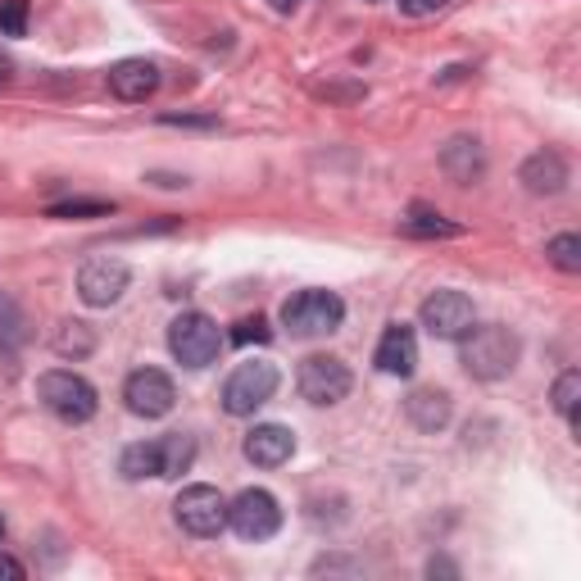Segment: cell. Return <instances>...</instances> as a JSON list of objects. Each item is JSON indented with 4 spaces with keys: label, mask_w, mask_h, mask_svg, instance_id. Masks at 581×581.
Masks as SVG:
<instances>
[{
    "label": "cell",
    "mask_w": 581,
    "mask_h": 581,
    "mask_svg": "<svg viewBox=\"0 0 581 581\" xmlns=\"http://www.w3.org/2000/svg\"><path fill=\"white\" fill-rule=\"evenodd\" d=\"M404 232L422 237V241H450V237H464V227L441 218V214H432V210H422V205H414L409 218H404Z\"/></svg>",
    "instance_id": "ffe728a7"
},
{
    "label": "cell",
    "mask_w": 581,
    "mask_h": 581,
    "mask_svg": "<svg viewBox=\"0 0 581 581\" xmlns=\"http://www.w3.org/2000/svg\"><path fill=\"white\" fill-rule=\"evenodd\" d=\"M277 382H282V377H277V368L268 359H245L223 382V409L232 418H250L277 395Z\"/></svg>",
    "instance_id": "5b68a950"
},
{
    "label": "cell",
    "mask_w": 581,
    "mask_h": 581,
    "mask_svg": "<svg viewBox=\"0 0 581 581\" xmlns=\"http://www.w3.org/2000/svg\"><path fill=\"white\" fill-rule=\"evenodd\" d=\"M0 541H5V518H0Z\"/></svg>",
    "instance_id": "1f68e13d"
},
{
    "label": "cell",
    "mask_w": 581,
    "mask_h": 581,
    "mask_svg": "<svg viewBox=\"0 0 581 581\" xmlns=\"http://www.w3.org/2000/svg\"><path fill=\"white\" fill-rule=\"evenodd\" d=\"M282 323L291 337H332L345 323V300L337 291H300L282 305Z\"/></svg>",
    "instance_id": "277c9868"
},
{
    "label": "cell",
    "mask_w": 581,
    "mask_h": 581,
    "mask_svg": "<svg viewBox=\"0 0 581 581\" xmlns=\"http://www.w3.org/2000/svg\"><path fill=\"white\" fill-rule=\"evenodd\" d=\"M114 214V200H60L50 205L46 218H110Z\"/></svg>",
    "instance_id": "7402d4cb"
},
{
    "label": "cell",
    "mask_w": 581,
    "mask_h": 581,
    "mask_svg": "<svg viewBox=\"0 0 581 581\" xmlns=\"http://www.w3.org/2000/svg\"><path fill=\"white\" fill-rule=\"evenodd\" d=\"M227 527H232L241 541H268V536H277V527H282V504L264 487H250L227 504Z\"/></svg>",
    "instance_id": "52a82bcc"
},
{
    "label": "cell",
    "mask_w": 581,
    "mask_h": 581,
    "mask_svg": "<svg viewBox=\"0 0 581 581\" xmlns=\"http://www.w3.org/2000/svg\"><path fill=\"white\" fill-rule=\"evenodd\" d=\"M50 345H55V355H60V359H73V364H78V359H87L91 350H96V332H91L87 323L73 318V323H60V327H55Z\"/></svg>",
    "instance_id": "d6986e66"
},
{
    "label": "cell",
    "mask_w": 581,
    "mask_h": 581,
    "mask_svg": "<svg viewBox=\"0 0 581 581\" xmlns=\"http://www.w3.org/2000/svg\"><path fill=\"white\" fill-rule=\"evenodd\" d=\"M450 5V0H400V14L409 18H427V14H441Z\"/></svg>",
    "instance_id": "83f0119b"
},
{
    "label": "cell",
    "mask_w": 581,
    "mask_h": 581,
    "mask_svg": "<svg viewBox=\"0 0 581 581\" xmlns=\"http://www.w3.org/2000/svg\"><path fill=\"white\" fill-rule=\"evenodd\" d=\"M232 341H237V345H250V341H255V345H268V341H273V327H268L264 314L241 318V323H237V332H232Z\"/></svg>",
    "instance_id": "4316f807"
},
{
    "label": "cell",
    "mask_w": 581,
    "mask_h": 581,
    "mask_svg": "<svg viewBox=\"0 0 581 581\" xmlns=\"http://www.w3.org/2000/svg\"><path fill=\"white\" fill-rule=\"evenodd\" d=\"M132 282V268L123 264L118 255H96L78 268V295L87 300L91 310H110L123 300V291H128Z\"/></svg>",
    "instance_id": "30bf717a"
},
{
    "label": "cell",
    "mask_w": 581,
    "mask_h": 581,
    "mask_svg": "<svg viewBox=\"0 0 581 581\" xmlns=\"http://www.w3.org/2000/svg\"><path fill=\"white\" fill-rule=\"evenodd\" d=\"M123 400H128V409L137 418H164V414H173V404H178V387H173V377L160 368H137V372H128V382H123Z\"/></svg>",
    "instance_id": "8fae6325"
},
{
    "label": "cell",
    "mask_w": 581,
    "mask_h": 581,
    "mask_svg": "<svg viewBox=\"0 0 581 581\" xmlns=\"http://www.w3.org/2000/svg\"><path fill=\"white\" fill-rule=\"evenodd\" d=\"M418 318H422V327L432 332L437 341H459L468 327L477 323V310H472V300L464 295V291H450V287H441V291H432L418 305Z\"/></svg>",
    "instance_id": "9c48e42d"
},
{
    "label": "cell",
    "mask_w": 581,
    "mask_h": 581,
    "mask_svg": "<svg viewBox=\"0 0 581 581\" xmlns=\"http://www.w3.org/2000/svg\"><path fill=\"white\" fill-rule=\"evenodd\" d=\"M160 64L155 60H141V55H132V60H118L114 68H110V91L123 100V105H146L150 96L160 91Z\"/></svg>",
    "instance_id": "7c38bea8"
},
{
    "label": "cell",
    "mask_w": 581,
    "mask_h": 581,
    "mask_svg": "<svg viewBox=\"0 0 581 581\" xmlns=\"http://www.w3.org/2000/svg\"><path fill=\"white\" fill-rule=\"evenodd\" d=\"M545 260L554 268H564V273H581V237L577 232H564V237H554L545 245Z\"/></svg>",
    "instance_id": "603a6c76"
},
{
    "label": "cell",
    "mask_w": 581,
    "mask_h": 581,
    "mask_svg": "<svg viewBox=\"0 0 581 581\" xmlns=\"http://www.w3.org/2000/svg\"><path fill=\"white\" fill-rule=\"evenodd\" d=\"M404 414H409V422L418 427V432H445V427H450V414H454V404H450L445 391L422 387V391H414L409 400H404Z\"/></svg>",
    "instance_id": "2e32d148"
},
{
    "label": "cell",
    "mask_w": 581,
    "mask_h": 581,
    "mask_svg": "<svg viewBox=\"0 0 581 581\" xmlns=\"http://www.w3.org/2000/svg\"><path fill=\"white\" fill-rule=\"evenodd\" d=\"M518 359H522V341L500 323H487V327L472 323L459 337V364L477 382H504L518 368Z\"/></svg>",
    "instance_id": "6da1fadb"
},
{
    "label": "cell",
    "mask_w": 581,
    "mask_h": 581,
    "mask_svg": "<svg viewBox=\"0 0 581 581\" xmlns=\"http://www.w3.org/2000/svg\"><path fill=\"white\" fill-rule=\"evenodd\" d=\"M554 409H559L568 422H577V400H581V372L577 368H568L564 377H559V382H554Z\"/></svg>",
    "instance_id": "cb8c5ba5"
},
{
    "label": "cell",
    "mask_w": 581,
    "mask_h": 581,
    "mask_svg": "<svg viewBox=\"0 0 581 581\" xmlns=\"http://www.w3.org/2000/svg\"><path fill=\"white\" fill-rule=\"evenodd\" d=\"M160 123H168V128H178V123H182V128H214L218 118H187V114H164Z\"/></svg>",
    "instance_id": "f546056e"
},
{
    "label": "cell",
    "mask_w": 581,
    "mask_h": 581,
    "mask_svg": "<svg viewBox=\"0 0 581 581\" xmlns=\"http://www.w3.org/2000/svg\"><path fill=\"white\" fill-rule=\"evenodd\" d=\"M168 350L182 368H210L218 359V350H223V332H218V323L210 314L187 310V314H178L168 323Z\"/></svg>",
    "instance_id": "3957f363"
},
{
    "label": "cell",
    "mask_w": 581,
    "mask_h": 581,
    "mask_svg": "<svg viewBox=\"0 0 581 581\" xmlns=\"http://www.w3.org/2000/svg\"><path fill=\"white\" fill-rule=\"evenodd\" d=\"M372 364L382 368L387 377H414V368H418V337H414V327L391 323L382 332V341H377Z\"/></svg>",
    "instance_id": "4fadbf2b"
},
{
    "label": "cell",
    "mask_w": 581,
    "mask_h": 581,
    "mask_svg": "<svg viewBox=\"0 0 581 581\" xmlns=\"http://www.w3.org/2000/svg\"><path fill=\"white\" fill-rule=\"evenodd\" d=\"M173 518H178V527L187 536L210 541L227 527V500L218 495V487H205V482L187 487L178 500H173Z\"/></svg>",
    "instance_id": "8992f818"
},
{
    "label": "cell",
    "mask_w": 581,
    "mask_h": 581,
    "mask_svg": "<svg viewBox=\"0 0 581 581\" xmlns=\"http://www.w3.org/2000/svg\"><path fill=\"white\" fill-rule=\"evenodd\" d=\"M160 454H164V477H182L195 464V441L182 432H168L160 437Z\"/></svg>",
    "instance_id": "44dd1931"
},
{
    "label": "cell",
    "mask_w": 581,
    "mask_h": 581,
    "mask_svg": "<svg viewBox=\"0 0 581 581\" xmlns=\"http://www.w3.org/2000/svg\"><path fill=\"white\" fill-rule=\"evenodd\" d=\"M441 168L450 173L459 187L477 182L487 173V155H482V146H477V137H454L445 150H441Z\"/></svg>",
    "instance_id": "e0dca14e"
},
{
    "label": "cell",
    "mask_w": 581,
    "mask_h": 581,
    "mask_svg": "<svg viewBox=\"0 0 581 581\" xmlns=\"http://www.w3.org/2000/svg\"><path fill=\"white\" fill-rule=\"evenodd\" d=\"M518 178L532 195H559L568 187V164H564V155H554V150H536V155L522 164Z\"/></svg>",
    "instance_id": "9a60e30c"
},
{
    "label": "cell",
    "mask_w": 581,
    "mask_h": 581,
    "mask_svg": "<svg viewBox=\"0 0 581 581\" xmlns=\"http://www.w3.org/2000/svg\"><path fill=\"white\" fill-rule=\"evenodd\" d=\"M0 33L5 37L28 33V0H5V5H0Z\"/></svg>",
    "instance_id": "d4e9b609"
},
{
    "label": "cell",
    "mask_w": 581,
    "mask_h": 581,
    "mask_svg": "<svg viewBox=\"0 0 581 581\" xmlns=\"http://www.w3.org/2000/svg\"><path fill=\"white\" fill-rule=\"evenodd\" d=\"M245 459L255 464V468H282L291 454H295V432L282 422H260L255 432L245 437Z\"/></svg>",
    "instance_id": "5bb4252c"
},
{
    "label": "cell",
    "mask_w": 581,
    "mask_h": 581,
    "mask_svg": "<svg viewBox=\"0 0 581 581\" xmlns=\"http://www.w3.org/2000/svg\"><path fill=\"white\" fill-rule=\"evenodd\" d=\"M37 400L46 404L50 414H55L60 422H91L96 409H100V400H96V387L87 382L83 372H73V368H50L37 377Z\"/></svg>",
    "instance_id": "7a4b0ae2"
},
{
    "label": "cell",
    "mask_w": 581,
    "mask_h": 581,
    "mask_svg": "<svg viewBox=\"0 0 581 581\" xmlns=\"http://www.w3.org/2000/svg\"><path fill=\"white\" fill-rule=\"evenodd\" d=\"M268 5H273V10H277V14H291V10H295V5H300V0H268Z\"/></svg>",
    "instance_id": "4dcf8cb0"
},
{
    "label": "cell",
    "mask_w": 581,
    "mask_h": 581,
    "mask_svg": "<svg viewBox=\"0 0 581 581\" xmlns=\"http://www.w3.org/2000/svg\"><path fill=\"white\" fill-rule=\"evenodd\" d=\"M18 341H23V318H18V310L5 300V291H0V350H10Z\"/></svg>",
    "instance_id": "484cf974"
},
{
    "label": "cell",
    "mask_w": 581,
    "mask_h": 581,
    "mask_svg": "<svg viewBox=\"0 0 581 581\" xmlns=\"http://www.w3.org/2000/svg\"><path fill=\"white\" fill-rule=\"evenodd\" d=\"M295 387H300V395H305L310 404L327 409V404H341L350 395L355 377H350V368L337 355H310L305 364H300V372H295Z\"/></svg>",
    "instance_id": "ba28073f"
},
{
    "label": "cell",
    "mask_w": 581,
    "mask_h": 581,
    "mask_svg": "<svg viewBox=\"0 0 581 581\" xmlns=\"http://www.w3.org/2000/svg\"><path fill=\"white\" fill-rule=\"evenodd\" d=\"M118 472L128 482H146V477H164V454H160V441H141V445H128L118 459Z\"/></svg>",
    "instance_id": "ac0fdd59"
},
{
    "label": "cell",
    "mask_w": 581,
    "mask_h": 581,
    "mask_svg": "<svg viewBox=\"0 0 581 581\" xmlns=\"http://www.w3.org/2000/svg\"><path fill=\"white\" fill-rule=\"evenodd\" d=\"M28 577V568H23L14 554H0V581H23Z\"/></svg>",
    "instance_id": "f1b7e54d"
}]
</instances>
